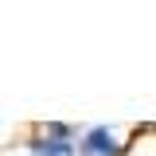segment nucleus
Instances as JSON below:
<instances>
[{"label":"nucleus","mask_w":156,"mask_h":156,"mask_svg":"<svg viewBox=\"0 0 156 156\" xmlns=\"http://www.w3.org/2000/svg\"><path fill=\"white\" fill-rule=\"evenodd\" d=\"M31 156H70V140H31Z\"/></svg>","instance_id":"nucleus-2"},{"label":"nucleus","mask_w":156,"mask_h":156,"mask_svg":"<svg viewBox=\"0 0 156 156\" xmlns=\"http://www.w3.org/2000/svg\"><path fill=\"white\" fill-rule=\"evenodd\" d=\"M82 152H90V156H117L121 144H117V136L109 133V129H90L86 140H82Z\"/></svg>","instance_id":"nucleus-1"}]
</instances>
